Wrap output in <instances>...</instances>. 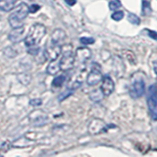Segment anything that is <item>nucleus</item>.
<instances>
[{"mask_svg":"<svg viewBox=\"0 0 157 157\" xmlns=\"http://www.w3.org/2000/svg\"><path fill=\"white\" fill-rule=\"evenodd\" d=\"M46 34V28L42 24H34L31 27L28 34L25 37V45L28 48V52L32 55H36L38 51V45L41 39Z\"/></svg>","mask_w":157,"mask_h":157,"instance_id":"f257e3e1","label":"nucleus"},{"mask_svg":"<svg viewBox=\"0 0 157 157\" xmlns=\"http://www.w3.org/2000/svg\"><path fill=\"white\" fill-rule=\"evenodd\" d=\"M29 7L26 3H20L9 16V24L13 29L23 26L24 20L28 17Z\"/></svg>","mask_w":157,"mask_h":157,"instance_id":"f03ea898","label":"nucleus"},{"mask_svg":"<svg viewBox=\"0 0 157 157\" xmlns=\"http://www.w3.org/2000/svg\"><path fill=\"white\" fill-rule=\"evenodd\" d=\"M147 106L153 120H157V86L151 85L147 90Z\"/></svg>","mask_w":157,"mask_h":157,"instance_id":"7ed1b4c3","label":"nucleus"},{"mask_svg":"<svg viewBox=\"0 0 157 157\" xmlns=\"http://www.w3.org/2000/svg\"><path fill=\"white\" fill-rule=\"evenodd\" d=\"M62 56L59 64H60V69L62 71H68L73 68L74 63H75V54L71 48H66L62 50Z\"/></svg>","mask_w":157,"mask_h":157,"instance_id":"20e7f679","label":"nucleus"},{"mask_svg":"<svg viewBox=\"0 0 157 157\" xmlns=\"http://www.w3.org/2000/svg\"><path fill=\"white\" fill-rule=\"evenodd\" d=\"M62 52V47L61 44H57L50 41V43L47 44V46L45 48V51H44V56L47 60H56L58 57L61 55Z\"/></svg>","mask_w":157,"mask_h":157,"instance_id":"39448f33","label":"nucleus"},{"mask_svg":"<svg viewBox=\"0 0 157 157\" xmlns=\"http://www.w3.org/2000/svg\"><path fill=\"white\" fill-rule=\"evenodd\" d=\"M145 92V83L144 80L139 78L135 81L130 87V95L132 98H139L142 96Z\"/></svg>","mask_w":157,"mask_h":157,"instance_id":"423d86ee","label":"nucleus"},{"mask_svg":"<svg viewBox=\"0 0 157 157\" xmlns=\"http://www.w3.org/2000/svg\"><path fill=\"white\" fill-rule=\"evenodd\" d=\"M102 81V75L101 72L99 71V69H96L95 65H93L91 71L88 74V76L86 78V82L88 86H96L99 83V82Z\"/></svg>","mask_w":157,"mask_h":157,"instance_id":"0eeeda50","label":"nucleus"},{"mask_svg":"<svg viewBox=\"0 0 157 157\" xmlns=\"http://www.w3.org/2000/svg\"><path fill=\"white\" fill-rule=\"evenodd\" d=\"M100 88L104 95H110L111 93L114 91L115 83L110 76L106 75L104 77H102V85Z\"/></svg>","mask_w":157,"mask_h":157,"instance_id":"6e6552de","label":"nucleus"},{"mask_svg":"<svg viewBox=\"0 0 157 157\" xmlns=\"http://www.w3.org/2000/svg\"><path fill=\"white\" fill-rule=\"evenodd\" d=\"M105 128H106V125L102 120L94 119L90 122V126H88V132H90L91 135H97V134H100L101 132L105 131Z\"/></svg>","mask_w":157,"mask_h":157,"instance_id":"1a4fd4ad","label":"nucleus"},{"mask_svg":"<svg viewBox=\"0 0 157 157\" xmlns=\"http://www.w3.org/2000/svg\"><path fill=\"white\" fill-rule=\"evenodd\" d=\"M25 33H26V29L22 26L20 28H15L13 31L9 34V39L14 43L20 42L23 39H25Z\"/></svg>","mask_w":157,"mask_h":157,"instance_id":"9d476101","label":"nucleus"},{"mask_svg":"<svg viewBox=\"0 0 157 157\" xmlns=\"http://www.w3.org/2000/svg\"><path fill=\"white\" fill-rule=\"evenodd\" d=\"M91 52L88 48L86 47H80L77 49L76 51V55H75V62L78 63H85L86 60L90 58Z\"/></svg>","mask_w":157,"mask_h":157,"instance_id":"9b49d317","label":"nucleus"},{"mask_svg":"<svg viewBox=\"0 0 157 157\" xmlns=\"http://www.w3.org/2000/svg\"><path fill=\"white\" fill-rule=\"evenodd\" d=\"M65 38H66L65 32H64L63 29H55V31L53 32L50 41H52L54 43H57V44H62Z\"/></svg>","mask_w":157,"mask_h":157,"instance_id":"f8f14e48","label":"nucleus"},{"mask_svg":"<svg viewBox=\"0 0 157 157\" xmlns=\"http://www.w3.org/2000/svg\"><path fill=\"white\" fill-rule=\"evenodd\" d=\"M17 0H0V10L5 12L11 11L15 7Z\"/></svg>","mask_w":157,"mask_h":157,"instance_id":"ddd939ff","label":"nucleus"},{"mask_svg":"<svg viewBox=\"0 0 157 157\" xmlns=\"http://www.w3.org/2000/svg\"><path fill=\"white\" fill-rule=\"evenodd\" d=\"M60 70V64H59V61H57V59L56 60H51L47 66V73L49 75H56Z\"/></svg>","mask_w":157,"mask_h":157,"instance_id":"4468645a","label":"nucleus"},{"mask_svg":"<svg viewBox=\"0 0 157 157\" xmlns=\"http://www.w3.org/2000/svg\"><path fill=\"white\" fill-rule=\"evenodd\" d=\"M48 119H47V116L45 114H41L39 116H36L34 119H33L32 121V125L33 127H40V126H43L45 125L47 123Z\"/></svg>","mask_w":157,"mask_h":157,"instance_id":"2eb2a0df","label":"nucleus"},{"mask_svg":"<svg viewBox=\"0 0 157 157\" xmlns=\"http://www.w3.org/2000/svg\"><path fill=\"white\" fill-rule=\"evenodd\" d=\"M103 97H104V94H103L101 88L100 90H95L90 93V98L93 102H99L103 99Z\"/></svg>","mask_w":157,"mask_h":157,"instance_id":"dca6fc26","label":"nucleus"},{"mask_svg":"<svg viewBox=\"0 0 157 157\" xmlns=\"http://www.w3.org/2000/svg\"><path fill=\"white\" fill-rule=\"evenodd\" d=\"M151 7H150V3L148 0H142V15L144 16H149L151 14Z\"/></svg>","mask_w":157,"mask_h":157,"instance_id":"f3484780","label":"nucleus"},{"mask_svg":"<svg viewBox=\"0 0 157 157\" xmlns=\"http://www.w3.org/2000/svg\"><path fill=\"white\" fill-rule=\"evenodd\" d=\"M65 80H66V77L64 76V75L58 76L57 78H55L53 80V82H52V86H53L54 87H60V86H63V83H64V82H65Z\"/></svg>","mask_w":157,"mask_h":157,"instance_id":"a211bd4d","label":"nucleus"},{"mask_svg":"<svg viewBox=\"0 0 157 157\" xmlns=\"http://www.w3.org/2000/svg\"><path fill=\"white\" fill-rule=\"evenodd\" d=\"M18 78H19V81L21 82L24 86L29 85V82H31V76H29V74H26V73H24V74H21V75H19V76H18Z\"/></svg>","mask_w":157,"mask_h":157,"instance_id":"6ab92c4d","label":"nucleus"},{"mask_svg":"<svg viewBox=\"0 0 157 157\" xmlns=\"http://www.w3.org/2000/svg\"><path fill=\"white\" fill-rule=\"evenodd\" d=\"M128 20L134 25H140V19L135 15L134 13H129L128 14Z\"/></svg>","mask_w":157,"mask_h":157,"instance_id":"aec40b11","label":"nucleus"},{"mask_svg":"<svg viewBox=\"0 0 157 157\" xmlns=\"http://www.w3.org/2000/svg\"><path fill=\"white\" fill-rule=\"evenodd\" d=\"M122 6V3L120 0H112L109 3V8L110 10H117Z\"/></svg>","mask_w":157,"mask_h":157,"instance_id":"412c9836","label":"nucleus"},{"mask_svg":"<svg viewBox=\"0 0 157 157\" xmlns=\"http://www.w3.org/2000/svg\"><path fill=\"white\" fill-rule=\"evenodd\" d=\"M114 21H121V20L124 18V12L123 11H115V13L112 14L111 17Z\"/></svg>","mask_w":157,"mask_h":157,"instance_id":"4be33fe9","label":"nucleus"},{"mask_svg":"<svg viewBox=\"0 0 157 157\" xmlns=\"http://www.w3.org/2000/svg\"><path fill=\"white\" fill-rule=\"evenodd\" d=\"M80 42L83 45H90V44L94 43V38L92 37H81Z\"/></svg>","mask_w":157,"mask_h":157,"instance_id":"5701e85b","label":"nucleus"},{"mask_svg":"<svg viewBox=\"0 0 157 157\" xmlns=\"http://www.w3.org/2000/svg\"><path fill=\"white\" fill-rule=\"evenodd\" d=\"M73 91H74V90H66V91H64L63 93H61V94L59 95V97H58L59 101H62V100L65 99V98H67L68 96H70L73 93Z\"/></svg>","mask_w":157,"mask_h":157,"instance_id":"b1692460","label":"nucleus"},{"mask_svg":"<svg viewBox=\"0 0 157 157\" xmlns=\"http://www.w3.org/2000/svg\"><path fill=\"white\" fill-rule=\"evenodd\" d=\"M29 104L32 106H40L42 104V100L40 98H36V99H32L29 101Z\"/></svg>","mask_w":157,"mask_h":157,"instance_id":"393cba45","label":"nucleus"},{"mask_svg":"<svg viewBox=\"0 0 157 157\" xmlns=\"http://www.w3.org/2000/svg\"><path fill=\"white\" fill-rule=\"evenodd\" d=\"M147 33H148L149 37H151L152 39H154V40H157V32H154V31H150V29H147Z\"/></svg>","mask_w":157,"mask_h":157,"instance_id":"a878e982","label":"nucleus"},{"mask_svg":"<svg viewBox=\"0 0 157 157\" xmlns=\"http://www.w3.org/2000/svg\"><path fill=\"white\" fill-rule=\"evenodd\" d=\"M38 10H39V5L37 4H33L29 7V12H32V13H36Z\"/></svg>","mask_w":157,"mask_h":157,"instance_id":"bb28decb","label":"nucleus"},{"mask_svg":"<svg viewBox=\"0 0 157 157\" xmlns=\"http://www.w3.org/2000/svg\"><path fill=\"white\" fill-rule=\"evenodd\" d=\"M65 2L69 5V6H74L77 3V0H65Z\"/></svg>","mask_w":157,"mask_h":157,"instance_id":"cd10ccee","label":"nucleus"},{"mask_svg":"<svg viewBox=\"0 0 157 157\" xmlns=\"http://www.w3.org/2000/svg\"><path fill=\"white\" fill-rule=\"evenodd\" d=\"M153 67H154V71H155V73L157 74V61L153 63Z\"/></svg>","mask_w":157,"mask_h":157,"instance_id":"c85d7f7f","label":"nucleus"}]
</instances>
